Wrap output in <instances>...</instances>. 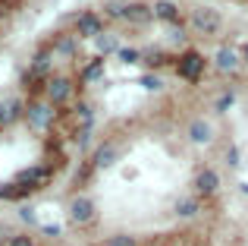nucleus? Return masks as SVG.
<instances>
[{
	"instance_id": "obj_5",
	"label": "nucleus",
	"mask_w": 248,
	"mask_h": 246,
	"mask_svg": "<svg viewBox=\"0 0 248 246\" xmlns=\"http://www.w3.org/2000/svg\"><path fill=\"white\" fill-rule=\"evenodd\" d=\"M192 25H195L198 32H204V35H214V32L220 29V16H217L214 10H198V13L192 16Z\"/></svg>"
},
{
	"instance_id": "obj_22",
	"label": "nucleus",
	"mask_w": 248,
	"mask_h": 246,
	"mask_svg": "<svg viewBox=\"0 0 248 246\" xmlns=\"http://www.w3.org/2000/svg\"><path fill=\"white\" fill-rule=\"evenodd\" d=\"M141 86H145V88H160V79H157V76H145Z\"/></svg>"
},
{
	"instance_id": "obj_23",
	"label": "nucleus",
	"mask_w": 248,
	"mask_h": 246,
	"mask_svg": "<svg viewBox=\"0 0 248 246\" xmlns=\"http://www.w3.org/2000/svg\"><path fill=\"white\" fill-rule=\"evenodd\" d=\"M10 246H35V243H31L29 237H13V240H10Z\"/></svg>"
},
{
	"instance_id": "obj_12",
	"label": "nucleus",
	"mask_w": 248,
	"mask_h": 246,
	"mask_svg": "<svg viewBox=\"0 0 248 246\" xmlns=\"http://www.w3.org/2000/svg\"><path fill=\"white\" fill-rule=\"evenodd\" d=\"M236 67H239V57L232 54L230 48H220V54H217V70H220V73H232Z\"/></svg>"
},
{
	"instance_id": "obj_7",
	"label": "nucleus",
	"mask_w": 248,
	"mask_h": 246,
	"mask_svg": "<svg viewBox=\"0 0 248 246\" xmlns=\"http://www.w3.org/2000/svg\"><path fill=\"white\" fill-rule=\"evenodd\" d=\"M101 29H104V19L91 16V13H85V16H79V35H88V38H94V35H101Z\"/></svg>"
},
{
	"instance_id": "obj_6",
	"label": "nucleus",
	"mask_w": 248,
	"mask_h": 246,
	"mask_svg": "<svg viewBox=\"0 0 248 246\" xmlns=\"http://www.w3.org/2000/svg\"><path fill=\"white\" fill-rule=\"evenodd\" d=\"M47 177H50V167H31V171L16 174V183H22V186H29V190H35V186L47 183Z\"/></svg>"
},
{
	"instance_id": "obj_14",
	"label": "nucleus",
	"mask_w": 248,
	"mask_h": 246,
	"mask_svg": "<svg viewBox=\"0 0 248 246\" xmlns=\"http://www.w3.org/2000/svg\"><path fill=\"white\" fill-rule=\"evenodd\" d=\"M22 111V101H16V98H10L6 105H0V123H10L16 114Z\"/></svg>"
},
{
	"instance_id": "obj_10",
	"label": "nucleus",
	"mask_w": 248,
	"mask_h": 246,
	"mask_svg": "<svg viewBox=\"0 0 248 246\" xmlns=\"http://www.w3.org/2000/svg\"><path fill=\"white\" fill-rule=\"evenodd\" d=\"M116 158H120V148H116V145H101L97 155H94V164L97 167H110Z\"/></svg>"
},
{
	"instance_id": "obj_9",
	"label": "nucleus",
	"mask_w": 248,
	"mask_h": 246,
	"mask_svg": "<svg viewBox=\"0 0 248 246\" xmlns=\"http://www.w3.org/2000/svg\"><path fill=\"white\" fill-rule=\"evenodd\" d=\"M217 186H220V180H217V174L211 171V167H204V171L198 174V190L204 193V196H211V193H217Z\"/></svg>"
},
{
	"instance_id": "obj_11",
	"label": "nucleus",
	"mask_w": 248,
	"mask_h": 246,
	"mask_svg": "<svg viewBox=\"0 0 248 246\" xmlns=\"http://www.w3.org/2000/svg\"><path fill=\"white\" fill-rule=\"evenodd\" d=\"M151 16H154V10L139 6V3H126V13H123V19H132V22H148Z\"/></svg>"
},
{
	"instance_id": "obj_17",
	"label": "nucleus",
	"mask_w": 248,
	"mask_h": 246,
	"mask_svg": "<svg viewBox=\"0 0 248 246\" xmlns=\"http://www.w3.org/2000/svg\"><path fill=\"white\" fill-rule=\"evenodd\" d=\"M97 76H101V60H94V63H88V67H85L82 82H91V79H97Z\"/></svg>"
},
{
	"instance_id": "obj_2",
	"label": "nucleus",
	"mask_w": 248,
	"mask_h": 246,
	"mask_svg": "<svg viewBox=\"0 0 248 246\" xmlns=\"http://www.w3.org/2000/svg\"><path fill=\"white\" fill-rule=\"evenodd\" d=\"M69 215H73L76 224H88L91 218H94V202H91L88 196H76V199H73V209H69Z\"/></svg>"
},
{
	"instance_id": "obj_20",
	"label": "nucleus",
	"mask_w": 248,
	"mask_h": 246,
	"mask_svg": "<svg viewBox=\"0 0 248 246\" xmlns=\"http://www.w3.org/2000/svg\"><path fill=\"white\" fill-rule=\"evenodd\" d=\"M19 218H22L25 224H35V209H31V205H22V209H19Z\"/></svg>"
},
{
	"instance_id": "obj_3",
	"label": "nucleus",
	"mask_w": 248,
	"mask_h": 246,
	"mask_svg": "<svg viewBox=\"0 0 248 246\" xmlns=\"http://www.w3.org/2000/svg\"><path fill=\"white\" fill-rule=\"evenodd\" d=\"M25 117L35 129H44L54 117V111H50V105H44V101H35V105H29V111H25Z\"/></svg>"
},
{
	"instance_id": "obj_27",
	"label": "nucleus",
	"mask_w": 248,
	"mask_h": 246,
	"mask_svg": "<svg viewBox=\"0 0 248 246\" xmlns=\"http://www.w3.org/2000/svg\"><path fill=\"white\" fill-rule=\"evenodd\" d=\"M245 57H248V48H245Z\"/></svg>"
},
{
	"instance_id": "obj_21",
	"label": "nucleus",
	"mask_w": 248,
	"mask_h": 246,
	"mask_svg": "<svg viewBox=\"0 0 248 246\" xmlns=\"http://www.w3.org/2000/svg\"><path fill=\"white\" fill-rule=\"evenodd\" d=\"M73 48H76V44L69 41V38H63V41L57 44V51H60V54H73Z\"/></svg>"
},
{
	"instance_id": "obj_16",
	"label": "nucleus",
	"mask_w": 248,
	"mask_h": 246,
	"mask_svg": "<svg viewBox=\"0 0 248 246\" xmlns=\"http://www.w3.org/2000/svg\"><path fill=\"white\" fill-rule=\"evenodd\" d=\"M97 51H101V54H110V51H116V38L97 35Z\"/></svg>"
},
{
	"instance_id": "obj_13",
	"label": "nucleus",
	"mask_w": 248,
	"mask_h": 246,
	"mask_svg": "<svg viewBox=\"0 0 248 246\" xmlns=\"http://www.w3.org/2000/svg\"><path fill=\"white\" fill-rule=\"evenodd\" d=\"M195 211H198V199L195 196H182L179 202H176V215L179 218H192Z\"/></svg>"
},
{
	"instance_id": "obj_15",
	"label": "nucleus",
	"mask_w": 248,
	"mask_h": 246,
	"mask_svg": "<svg viewBox=\"0 0 248 246\" xmlns=\"http://www.w3.org/2000/svg\"><path fill=\"white\" fill-rule=\"evenodd\" d=\"M192 139L195 142H207V139H211V126H207L204 120H195L192 123Z\"/></svg>"
},
{
	"instance_id": "obj_26",
	"label": "nucleus",
	"mask_w": 248,
	"mask_h": 246,
	"mask_svg": "<svg viewBox=\"0 0 248 246\" xmlns=\"http://www.w3.org/2000/svg\"><path fill=\"white\" fill-rule=\"evenodd\" d=\"M0 3H3V6H6V3H16V0H0Z\"/></svg>"
},
{
	"instance_id": "obj_25",
	"label": "nucleus",
	"mask_w": 248,
	"mask_h": 246,
	"mask_svg": "<svg viewBox=\"0 0 248 246\" xmlns=\"http://www.w3.org/2000/svg\"><path fill=\"white\" fill-rule=\"evenodd\" d=\"M3 13H6V6H3V3H0V19H3Z\"/></svg>"
},
{
	"instance_id": "obj_4",
	"label": "nucleus",
	"mask_w": 248,
	"mask_h": 246,
	"mask_svg": "<svg viewBox=\"0 0 248 246\" xmlns=\"http://www.w3.org/2000/svg\"><path fill=\"white\" fill-rule=\"evenodd\" d=\"M47 98L50 101H66L69 95H73V82L66 79V76H54V79H47Z\"/></svg>"
},
{
	"instance_id": "obj_1",
	"label": "nucleus",
	"mask_w": 248,
	"mask_h": 246,
	"mask_svg": "<svg viewBox=\"0 0 248 246\" xmlns=\"http://www.w3.org/2000/svg\"><path fill=\"white\" fill-rule=\"evenodd\" d=\"M201 70H204V57L195 54V51H186V54L179 57V73L186 76V79H198Z\"/></svg>"
},
{
	"instance_id": "obj_8",
	"label": "nucleus",
	"mask_w": 248,
	"mask_h": 246,
	"mask_svg": "<svg viewBox=\"0 0 248 246\" xmlns=\"http://www.w3.org/2000/svg\"><path fill=\"white\" fill-rule=\"evenodd\" d=\"M154 19H164V22H179V10H176L170 0H157V3H154Z\"/></svg>"
},
{
	"instance_id": "obj_24",
	"label": "nucleus",
	"mask_w": 248,
	"mask_h": 246,
	"mask_svg": "<svg viewBox=\"0 0 248 246\" xmlns=\"http://www.w3.org/2000/svg\"><path fill=\"white\" fill-rule=\"evenodd\" d=\"M232 101H236V98H232V95H223V98H220V105H217V111H226V107H230Z\"/></svg>"
},
{
	"instance_id": "obj_18",
	"label": "nucleus",
	"mask_w": 248,
	"mask_h": 246,
	"mask_svg": "<svg viewBox=\"0 0 248 246\" xmlns=\"http://www.w3.org/2000/svg\"><path fill=\"white\" fill-rule=\"evenodd\" d=\"M116 54H120L123 63H135V60H139V51H132V48H120Z\"/></svg>"
},
{
	"instance_id": "obj_19",
	"label": "nucleus",
	"mask_w": 248,
	"mask_h": 246,
	"mask_svg": "<svg viewBox=\"0 0 248 246\" xmlns=\"http://www.w3.org/2000/svg\"><path fill=\"white\" fill-rule=\"evenodd\" d=\"M104 246H135L132 237H110V240H104Z\"/></svg>"
}]
</instances>
